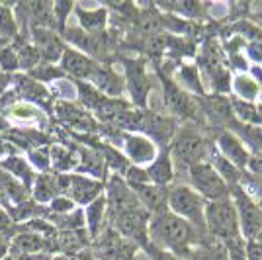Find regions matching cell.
<instances>
[{
  "label": "cell",
  "instance_id": "cell-14",
  "mask_svg": "<svg viewBox=\"0 0 262 260\" xmlns=\"http://www.w3.org/2000/svg\"><path fill=\"white\" fill-rule=\"evenodd\" d=\"M123 139H125L127 157L135 164H147L155 161L157 147L153 145V141H149L147 137H141V135H125Z\"/></svg>",
  "mask_w": 262,
  "mask_h": 260
},
{
  "label": "cell",
  "instance_id": "cell-40",
  "mask_svg": "<svg viewBox=\"0 0 262 260\" xmlns=\"http://www.w3.org/2000/svg\"><path fill=\"white\" fill-rule=\"evenodd\" d=\"M53 260H94V254L92 250H80L77 254H61Z\"/></svg>",
  "mask_w": 262,
  "mask_h": 260
},
{
  "label": "cell",
  "instance_id": "cell-47",
  "mask_svg": "<svg viewBox=\"0 0 262 260\" xmlns=\"http://www.w3.org/2000/svg\"><path fill=\"white\" fill-rule=\"evenodd\" d=\"M254 188H256V196H258V204H256V206L262 209V180H258V182L254 184Z\"/></svg>",
  "mask_w": 262,
  "mask_h": 260
},
{
  "label": "cell",
  "instance_id": "cell-38",
  "mask_svg": "<svg viewBox=\"0 0 262 260\" xmlns=\"http://www.w3.org/2000/svg\"><path fill=\"white\" fill-rule=\"evenodd\" d=\"M30 161L37 168H47L49 166V153L39 151V149H30Z\"/></svg>",
  "mask_w": 262,
  "mask_h": 260
},
{
  "label": "cell",
  "instance_id": "cell-17",
  "mask_svg": "<svg viewBox=\"0 0 262 260\" xmlns=\"http://www.w3.org/2000/svg\"><path fill=\"white\" fill-rule=\"evenodd\" d=\"M127 67V76H129V90L133 92V98L137 104H145L147 90H149V80L145 75V67L141 61H125Z\"/></svg>",
  "mask_w": 262,
  "mask_h": 260
},
{
  "label": "cell",
  "instance_id": "cell-12",
  "mask_svg": "<svg viewBox=\"0 0 262 260\" xmlns=\"http://www.w3.org/2000/svg\"><path fill=\"white\" fill-rule=\"evenodd\" d=\"M33 47L39 51L41 59L45 61H57L63 57L65 45L57 37V33L47 28H32Z\"/></svg>",
  "mask_w": 262,
  "mask_h": 260
},
{
  "label": "cell",
  "instance_id": "cell-37",
  "mask_svg": "<svg viewBox=\"0 0 262 260\" xmlns=\"http://www.w3.org/2000/svg\"><path fill=\"white\" fill-rule=\"evenodd\" d=\"M0 32L6 35H14L16 33V22L12 18V12L0 4Z\"/></svg>",
  "mask_w": 262,
  "mask_h": 260
},
{
  "label": "cell",
  "instance_id": "cell-46",
  "mask_svg": "<svg viewBox=\"0 0 262 260\" xmlns=\"http://www.w3.org/2000/svg\"><path fill=\"white\" fill-rule=\"evenodd\" d=\"M182 73H184V75L192 73V67H184V69H182ZM188 82H190V86H192V88L196 86L198 90H200V84H198V80H192V76H188Z\"/></svg>",
  "mask_w": 262,
  "mask_h": 260
},
{
  "label": "cell",
  "instance_id": "cell-27",
  "mask_svg": "<svg viewBox=\"0 0 262 260\" xmlns=\"http://www.w3.org/2000/svg\"><path fill=\"white\" fill-rule=\"evenodd\" d=\"M104 211H106V200L102 196L96 198L92 204H88L84 221H88V229H90V237L92 239H96L100 235V225L104 221Z\"/></svg>",
  "mask_w": 262,
  "mask_h": 260
},
{
  "label": "cell",
  "instance_id": "cell-44",
  "mask_svg": "<svg viewBox=\"0 0 262 260\" xmlns=\"http://www.w3.org/2000/svg\"><path fill=\"white\" fill-rule=\"evenodd\" d=\"M8 153H14V155H16V147H12L10 141H6V139L0 137V157H4V155H8Z\"/></svg>",
  "mask_w": 262,
  "mask_h": 260
},
{
  "label": "cell",
  "instance_id": "cell-6",
  "mask_svg": "<svg viewBox=\"0 0 262 260\" xmlns=\"http://www.w3.org/2000/svg\"><path fill=\"white\" fill-rule=\"evenodd\" d=\"M233 204L239 217V227L247 239L256 237L262 231V209L243 188H233Z\"/></svg>",
  "mask_w": 262,
  "mask_h": 260
},
{
  "label": "cell",
  "instance_id": "cell-24",
  "mask_svg": "<svg viewBox=\"0 0 262 260\" xmlns=\"http://www.w3.org/2000/svg\"><path fill=\"white\" fill-rule=\"evenodd\" d=\"M147 176L149 180H153L155 186H163V188L172 180V163H170L168 151H164L157 161H153L151 168L147 170Z\"/></svg>",
  "mask_w": 262,
  "mask_h": 260
},
{
  "label": "cell",
  "instance_id": "cell-3",
  "mask_svg": "<svg viewBox=\"0 0 262 260\" xmlns=\"http://www.w3.org/2000/svg\"><path fill=\"white\" fill-rule=\"evenodd\" d=\"M168 211H172L186 223H194L196 227H206V204L196 190L188 186H174L168 192Z\"/></svg>",
  "mask_w": 262,
  "mask_h": 260
},
{
  "label": "cell",
  "instance_id": "cell-18",
  "mask_svg": "<svg viewBox=\"0 0 262 260\" xmlns=\"http://www.w3.org/2000/svg\"><path fill=\"white\" fill-rule=\"evenodd\" d=\"M96 88H98V92H104V94H108V96H120L121 92H123V78L116 75L114 71H110V69H104V67H96V71H94V75L90 78Z\"/></svg>",
  "mask_w": 262,
  "mask_h": 260
},
{
  "label": "cell",
  "instance_id": "cell-39",
  "mask_svg": "<svg viewBox=\"0 0 262 260\" xmlns=\"http://www.w3.org/2000/svg\"><path fill=\"white\" fill-rule=\"evenodd\" d=\"M147 250H149V254L153 256V260H178L172 252L157 249V247H153V245H149V247H147Z\"/></svg>",
  "mask_w": 262,
  "mask_h": 260
},
{
  "label": "cell",
  "instance_id": "cell-1",
  "mask_svg": "<svg viewBox=\"0 0 262 260\" xmlns=\"http://www.w3.org/2000/svg\"><path fill=\"white\" fill-rule=\"evenodd\" d=\"M149 237L155 243L157 249H168L172 252L188 254V247L192 241V227L184 219L174 215L172 211H161L155 213L149 221Z\"/></svg>",
  "mask_w": 262,
  "mask_h": 260
},
{
  "label": "cell",
  "instance_id": "cell-25",
  "mask_svg": "<svg viewBox=\"0 0 262 260\" xmlns=\"http://www.w3.org/2000/svg\"><path fill=\"white\" fill-rule=\"evenodd\" d=\"M164 102H166V106L176 112V114H188L190 112V100L186 96L184 92H180L178 88L172 84V82H168L166 80V84H164Z\"/></svg>",
  "mask_w": 262,
  "mask_h": 260
},
{
  "label": "cell",
  "instance_id": "cell-30",
  "mask_svg": "<svg viewBox=\"0 0 262 260\" xmlns=\"http://www.w3.org/2000/svg\"><path fill=\"white\" fill-rule=\"evenodd\" d=\"M8 116L16 121H22V123H28V121H43V116L39 114V110L35 108L30 102H14L8 110Z\"/></svg>",
  "mask_w": 262,
  "mask_h": 260
},
{
  "label": "cell",
  "instance_id": "cell-28",
  "mask_svg": "<svg viewBox=\"0 0 262 260\" xmlns=\"http://www.w3.org/2000/svg\"><path fill=\"white\" fill-rule=\"evenodd\" d=\"M2 168H6L12 176H16V178H20L24 184L30 186L33 180V172L32 168H30V164L24 161L22 157H16V155H12L10 159H6V161H2L0 163Z\"/></svg>",
  "mask_w": 262,
  "mask_h": 260
},
{
  "label": "cell",
  "instance_id": "cell-9",
  "mask_svg": "<svg viewBox=\"0 0 262 260\" xmlns=\"http://www.w3.org/2000/svg\"><path fill=\"white\" fill-rule=\"evenodd\" d=\"M208 151L206 139L200 137L194 131H182L174 141V157L186 166H194V164L202 163L204 155Z\"/></svg>",
  "mask_w": 262,
  "mask_h": 260
},
{
  "label": "cell",
  "instance_id": "cell-45",
  "mask_svg": "<svg viewBox=\"0 0 262 260\" xmlns=\"http://www.w3.org/2000/svg\"><path fill=\"white\" fill-rule=\"evenodd\" d=\"M10 82H12V78H10V76L6 75V73H0V94L4 92V88L8 86Z\"/></svg>",
  "mask_w": 262,
  "mask_h": 260
},
{
  "label": "cell",
  "instance_id": "cell-10",
  "mask_svg": "<svg viewBox=\"0 0 262 260\" xmlns=\"http://www.w3.org/2000/svg\"><path fill=\"white\" fill-rule=\"evenodd\" d=\"M108 209L110 215H118L123 211H131V209H139L143 207L137 200V196L133 194L129 186L121 180L120 176H112L108 184Z\"/></svg>",
  "mask_w": 262,
  "mask_h": 260
},
{
  "label": "cell",
  "instance_id": "cell-15",
  "mask_svg": "<svg viewBox=\"0 0 262 260\" xmlns=\"http://www.w3.org/2000/svg\"><path fill=\"white\" fill-rule=\"evenodd\" d=\"M217 143H219V149L223 151V159H227L233 166H247L249 163V155L245 151V147H243V143L237 135H233L229 131H223L221 135L217 137Z\"/></svg>",
  "mask_w": 262,
  "mask_h": 260
},
{
  "label": "cell",
  "instance_id": "cell-26",
  "mask_svg": "<svg viewBox=\"0 0 262 260\" xmlns=\"http://www.w3.org/2000/svg\"><path fill=\"white\" fill-rule=\"evenodd\" d=\"M77 14H78V22H80V26L90 33H98L100 30L106 26V20H108V12L104 10V8L94 10V12H86L78 6Z\"/></svg>",
  "mask_w": 262,
  "mask_h": 260
},
{
  "label": "cell",
  "instance_id": "cell-29",
  "mask_svg": "<svg viewBox=\"0 0 262 260\" xmlns=\"http://www.w3.org/2000/svg\"><path fill=\"white\" fill-rule=\"evenodd\" d=\"M49 161H53V166L57 170H71V168H77L78 166V157L73 151H69L61 145H53L51 151H49Z\"/></svg>",
  "mask_w": 262,
  "mask_h": 260
},
{
  "label": "cell",
  "instance_id": "cell-41",
  "mask_svg": "<svg viewBox=\"0 0 262 260\" xmlns=\"http://www.w3.org/2000/svg\"><path fill=\"white\" fill-rule=\"evenodd\" d=\"M247 166H249V168H251L256 176H262V153L254 155V157H249V163H247Z\"/></svg>",
  "mask_w": 262,
  "mask_h": 260
},
{
  "label": "cell",
  "instance_id": "cell-32",
  "mask_svg": "<svg viewBox=\"0 0 262 260\" xmlns=\"http://www.w3.org/2000/svg\"><path fill=\"white\" fill-rule=\"evenodd\" d=\"M192 260H229V254H227L225 245L215 243V245H206V247L194 250Z\"/></svg>",
  "mask_w": 262,
  "mask_h": 260
},
{
  "label": "cell",
  "instance_id": "cell-16",
  "mask_svg": "<svg viewBox=\"0 0 262 260\" xmlns=\"http://www.w3.org/2000/svg\"><path fill=\"white\" fill-rule=\"evenodd\" d=\"M57 250H61L63 254H77L80 250H84L90 245V237L84 229L77 231H57L55 237Z\"/></svg>",
  "mask_w": 262,
  "mask_h": 260
},
{
  "label": "cell",
  "instance_id": "cell-42",
  "mask_svg": "<svg viewBox=\"0 0 262 260\" xmlns=\"http://www.w3.org/2000/svg\"><path fill=\"white\" fill-rule=\"evenodd\" d=\"M12 227V219L10 215L0 207V231H8Z\"/></svg>",
  "mask_w": 262,
  "mask_h": 260
},
{
  "label": "cell",
  "instance_id": "cell-20",
  "mask_svg": "<svg viewBox=\"0 0 262 260\" xmlns=\"http://www.w3.org/2000/svg\"><path fill=\"white\" fill-rule=\"evenodd\" d=\"M24 10L28 12L32 28H47V30H51L55 26L53 4L51 2H30V4H24Z\"/></svg>",
  "mask_w": 262,
  "mask_h": 260
},
{
  "label": "cell",
  "instance_id": "cell-2",
  "mask_svg": "<svg viewBox=\"0 0 262 260\" xmlns=\"http://www.w3.org/2000/svg\"><path fill=\"white\" fill-rule=\"evenodd\" d=\"M206 229L209 231V235L223 241L225 245L241 239L239 217L233 200L221 198L206 206Z\"/></svg>",
  "mask_w": 262,
  "mask_h": 260
},
{
  "label": "cell",
  "instance_id": "cell-13",
  "mask_svg": "<svg viewBox=\"0 0 262 260\" xmlns=\"http://www.w3.org/2000/svg\"><path fill=\"white\" fill-rule=\"evenodd\" d=\"M96 63L92 59H88L86 55L78 53L75 49H65L63 51V57H61V71L69 73L75 78H84V80H90L94 71H96Z\"/></svg>",
  "mask_w": 262,
  "mask_h": 260
},
{
  "label": "cell",
  "instance_id": "cell-36",
  "mask_svg": "<svg viewBox=\"0 0 262 260\" xmlns=\"http://www.w3.org/2000/svg\"><path fill=\"white\" fill-rule=\"evenodd\" d=\"M49 209L55 215H65V213H71L75 209V204L67 198V196H57L53 202L49 204Z\"/></svg>",
  "mask_w": 262,
  "mask_h": 260
},
{
  "label": "cell",
  "instance_id": "cell-21",
  "mask_svg": "<svg viewBox=\"0 0 262 260\" xmlns=\"http://www.w3.org/2000/svg\"><path fill=\"white\" fill-rule=\"evenodd\" d=\"M12 82L16 84V92L24 96L26 100H33V102H49V92L43 84H39L37 80L33 78H28L24 75H18L12 78Z\"/></svg>",
  "mask_w": 262,
  "mask_h": 260
},
{
  "label": "cell",
  "instance_id": "cell-23",
  "mask_svg": "<svg viewBox=\"0 0 262 260\" xmlns=\"http://www.w3.org/2000/svg\"><path fill=\"white\" fill-rule=\"evenodd\" d=\"M33 198L37 202H53L59 194V184H57V176L55 174H39L37 178H33Z\"/></svg>",
  "mask_w": 262,
  "mask_h": 260
},
{
  "label": "cell",
  "instance_id": "cell-7",
  "mask_svg": "<svg viewBox=\"0 0 262 260\" xmlns=\"http://www.w3.org/2000/svg\"><path fill=\"white\" fill-rule=\"evenodd\" d=\"M59 192H65L67 198L75 204H92L102 194V184L78 174H59L57 176Z\"/></svg>",
  "mask_w": 262,
  "mask_h": 260
},
{
  "label": "cell",
  "instance_id": "cell-31",
  "mask_svg": "<svg viewBox=\"0 0 262 260\" xmlns=\"http://www.w3.org/2000/svg\"><path fill=\"white\" fill-rule=\"evenodd\" d=\"M14 51H16V57H18V67H22L26 71H33L41 61V55L33 45L20 44Z\"/></svg>",
  "mask_w": 262,
  "mask_h": 260
},
{
  "label": "cell",
  "instance_id": "cell-4",
  "mask_svg": "<svg viewBox=\"0 0 262 260\" xmlns=\"http://www.w3.org/2000/svg\"><path fill=\"white\" fill-rule=\"evenodd\" d=\"M114 219V229L120 233L123 239H127L135 245L141 247H149V211L147 209H131V211H123L118 215L112 217Z\"/></svg>",
  "mask_w": 262,
  "mask_h": 260
},
{
  "label": "cell",
  "instance_id": "cell-5",
  "mask_svg": "<svg viewBox=\"0 0 262 260\" xmlns=\"http://www.w3.org/2000/svg\"><path fill=\"white\" fill-rule=\"evenodd\" d=\"M137 245L123 239L114 227H108L96 237L92 254L100 260H133Z\"/></svg>",
  "mask_w": 262,
  "mask_h": 260
},
{
  "label": "cell",
  "instance_id": "cell-8",
  "mask_svg": "<svg viewBox=\"0 0 262 260\" xmlns=\"http://www.w3.org/2000/svg\"><path fill=\"white\" fill-rule=\"evenodd\" d=\"M190 180L196 186L198 194L211 198L213 202L227 196V182L223 176H219L217 170L208 163H198L190 168Z\"/></svg>",
  "mask_w": 262,
  "mask_h": 260
},
{
  "label": "cell",
  "instance_id": "cell-34",
  "mask_svg": "<svg viewBox=\"0 0 262 260\" xmlns=\"http://www.w3.org/2000/svg\"><path fill=\"white\" fill-rule=\"evenodd\" d=\"M33 76V80H53V78H63V71H59V69H55V67H51L49 63H43V65H39V67H35L33 71H30Z\"/></svg>",
  "mask_w": 262,
  "mask_h": 260
},
{
  "label": "cell",
  "instance_id": "cell-43",
  "mask_svg": "<svg viewBox=\"0 0 262 260\" xmlns=\"http://www.w3.org/2000/svg\"><path fill=\"white\" fill-rule=\"evenodd\" d=\"M8 249H10V239H8V235H0V258L6 256Z\"/></svg>",
  "mask_w": 262,
  "mask_h": 260
},
{
  "label": "cell",
  "instance_id": "cell-35",
  "mask_svg": "<svg viewBox=\"0 0 262 260\" xmlns=\"http://www.w3.org/2000/svg\"><path fill=\"white\" fill-rule=\"evenodd\" d=\"M0 69L4 73H12V71L18 69V57H16L14 47H10V45L0 49Z\"/></svg>",
  "mask_w": 262,
  "mask_h": 260
},
{
  "label": "cell",
  "instance_id": "cell-19",
  "mask_svg": "<svg viewBox=\"0 0 262 260\" xmlns=\"http://www.w3.org/2000/svg\"><path fill=\"white\" fill-rule=\"evenodd\" d=\"M55 110H57V116L59 118L63 119V121H67V123H71V125H75V127H80V129H86V131L96 129V123L88 118L86 112L78 110L77 106H73L69 102H59L55 106Z\"/></svg>",
  "mask_w": 262,
  "mask_h": 260
},
{
  "label": "cell",
  "instance_id": "cell-11",
  "mask_svg": "<svg viewBox=\"0 0 262 260\" xmlns=\"http://www.w3.org/2000/svg\"><path fill=\"white\" fill-rule=\"evenodd\" d=\"M129 186V184H127ZM133 190V194L137 196L139 204L143 206V209L151 211V213H161L168 209V192L163 186H155V184H133L129 186Z\"/></svg>",
  "mask_w": 262,
  "mask_h": 260
},
{
  "label": "cell",
  "instance_id": "cell-22",
  "mask_svg": "<svg viewBox=\"0 0 262 260\" xmlns=\"http://www.w3.org/2000/svg\"><path fill=\"white\" fill-rule=\"evenodd\" d=\"M45 250V237L37 233H20L12 241L14 254H37Z\"/></svg>",
  "mask_w": 262,
  "mask_h": 260
},
{
  "label": "cell",
  "instance_id": "cell-33",
  "mask_svg": "<svg viewBox=\"0 0 262 260\" xmlns=\"http://www.w3.org/2000/svg\"><path fill=\"white\" fill-rule=\"evenodd\" d=\"M235 90L239 92V96H243L245 100H254L258 96V84L256 80H252L249 76H239L235 78Z\"/></svg>",
  "mask_w": 262,
  "mask_h": 260
}]
</instances>
